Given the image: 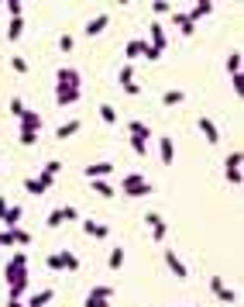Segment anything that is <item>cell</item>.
Wrapping results in <instances>:
<instances>
[{
	"label": "cell",
	"mask_w": 244,
	"mask_h": 307,
	"mask_svg": "<svg viewBox=\"0 0 244 307\" xmlns=\"http://www.w3.org/2000/svg\"><path fill=\"white\" fill-rule=\"evenodd\" d=\"M148 35H151V49H158V52H162V49H165V45H169V35H165V28H162V24H158V21H151V28H148Z\"/></svg>",
	"instance_id": "obj_7"
},
{
	"label": "cell",
	"mask_w": 244,
	"mask_h": 307,
	"mask_svg": "<svg viewBox=\"0 0 244 307\" xmlns=\"http://www.w3.org/2000/svg\"><path fill=\"white\" fill-rule=\"evenodd\" d=\"M55 83H58V86H69V90H79V73H76V69H69V66H58Z\"/></svg>",
	"instance_id": "obj_6"
},
{
	"label": "cell",
	"mask_w": 244,
	"mask_h": 307,
	"mask_svg": "<svg viewBox=\"0 0 244 307\" xmlns=\"http://www.w3.org/2000/svg\"><path fill=\"white\" fill-rule=\"evenodd\" d=\"M158 152H162V162L172 166V159H175V145H172V138H162V142H158Z\"/></svg>",
	"instance_id": "obj_18"
},
{
	"label": "cell",
	"mask_w": 244,
	"mask_h": 307,
	"mask_svg": "<svg viewBox=\"0 0 244 307\" xmlns=\"http://www.w3.org/2000/svg\"><path fill=\"white\" fill-rule=\"evenodd\" d=\"M45 225H48V228H58V225H62V214H58V207L48 214V221H45Z\"/></svg>",
	"instance_id": "obj_43"
},
{
	"label": "cell",
	"mask_w": 244,
	"mask_h": 307,
	"mask_svg": "<svg viewBox=\"0 0 244 307\" xmlns=\"http://www.w3.org/2000/svg\"><path fill=\"white\" fill-rule=\"evenodd\" d=\"M45 262H48V269H62V252H52Z\"/></svg>",
	"instance_id": "obj_41"
},
{
	"label": "cell",
	"mask_w": 244,
	"mask_h": 307,
	"mask_svg": "<svg viewBox=\"0 0 244 307\" xmlns=\"http://www.w3.org/2000/svg\"><path fill=\"white\" fill-rule=\"evenodd\" d=\"M90 293H93V297H103V300H110V297H113V287H93Z\"/></svg>",
	"instance_id": "obj_37"
},
{
	"label": "cell",
	"mask_w": 244,
	"mask_h": 307,
	"mask_svg": "<svg viewBox=\"0 0 244 307\" xmlns=\"http://www.w3.org/2000/svg\"><path fill=\"white\" fill-rule=\"evenodd\" d=\"M241 162H244L241 152H230L227 155V162H224V169H241Z\"/></svg>",
	"instance_id": "obj_32"
},
{
	"label": "cell",
	"mask_w": 244,
	"mask_h": 307,
	"mask_svg": "<svg viewBox=\"0 0 244 307\" xmlns=\"http://www.w3.org/2000/svg\"><path fill=\"white\" fill-rule=\"evenodd\" d=\"M141 56H145V59H148V62H155V59H158V56H162V52H158V49H151V45H148V41H145V38H141Z\"/></svg>",
	"instance_id": "obj_33"
},
{
	"label": "cell",
	"mask_w": 244,
	"mask_h": 307,
	"mask_svg": "<svg viewBox=\"0 0 244 307\" xmlns=\"http://www.w3.org/2000/svg\"><path fill=\"white\" fill-rule=\"evenodd\" d=\"M151 11H155V14H169L172 4H169V0H155V4H151Z\"/></svg>",
	"instance_id": "obj_36"
},
{
	"label": "cell",
	"mask_w": 244,
	"mask_h": 307,
	"mask_svg": "<svg viewBox=\"0 0 244 307\" xmlns=\"http://www.w3.org/2000/svg\"><path fill=\"white\" fill-rule=\"evenodd\" d=\"M224 173H227V180H230L234 187H241V169H224Z\"/></svg>",
	"instance_id": "obj_47"
},
{
	"label": "cell",
	"mask_w": 244,
	"mask_h": 307,
	"mask_svg": "<svg viewBox=\"0 0 244 307\" xmlns=\"http://www.w3.org/2000/svg\"><path fill=\"white\" fill-rule=\"evenodd\" d=\"M4 245H7V249H11V245H14V235H11V231H7V228L0 231V249H4Z\"/></svg>",
	"instance_id": "obj_44"
},
{
	"label": "cell",
	"mask_w": 244,
	"mask_h": 307,
	"mask_svg": "<svg viewBox=\"0 0 244 307\" xmlns=\"http://www.w3.org/2000/svg\"><path fill=\"white\" fill-rule=\"evenodd\" d=\"M7 11H11V18H21L24 4H21V0H7Z\"/></svg>",
	"instance_id": "obj_38"
},
{
	"label": "cell",
	"mask_w": 244,
	"mask_h": 307,
	"mask_svg": "<svg viewBox=\"0 0 244 307\" xmlns=\"http://www.w3.org/2000/svg\"><path fill=\"white\" fill-rule=\"evenodd\" d=\"M58 173H62V162H58V159H52V162H45V169H41V176H52V180H55Z\"/></svg>",
	"instance_id": "obj_29"
},
{
	"label": "cell",
	"mask_w": 244,
	"mask_h": 307,
	"mask_svg": "<svg viewBox=\"0 0 244 307\" xmlns=\"http://www.w3.org/2000/svg\"><path fill=\"white\" fill-rule=\"evenodd\" d=\"M90 187H93L100 197H113V187L107 183V180H90Z\"/></svg>",
	"instance_id": "obj_25"
},
{
	"label": "cell",
	"mask_w": 244,
	"mask_h": 307,
	"mask_svg": "<svg viewBox=\"0 0 244 307\" xmlns=\"http://www.w3.org/2000/svg\"><path fill=\"white\" fill-rule=\"evenodd\" d=\"M165 266L172 269V273H175V276H179V280H186L189 276V269H186V262H182V259H179V255H175V252H165Z\"/></svg>",
	"instance_id": "obj_9"
},
{
	"label": "cell",
	"mask_w": 244,
	"mask_h": 307,
	"mask_svg": "<svg viewBox=\"0 0 244 307\" xmlns=\"http://www.w3.org/2000/svg\"><path fill=\"white\" fill-rule=\"evenodd\" d=\"M4 280H7V287H14V283H28V252H14V255L7 259V266H4Z\"/></svg>",
	"instance_id": "obj_1"
},
{
	"label": "cell",
	"mask_w": 244,
	"mask_h": 307,
	"mask_svg": "<svg viewBox=\"0 0 244 307\" xmlns=\"http://www.w3.org/2000/svg\"><path fill=\"white\" fill-rule=\"evenodd\" d=\"M62 269H69V273H76V269H79V259H76L73 252H62Z\"/></svg>",
	"instance_id": "obj_31"
},
{
	"label": "cell",
	"mask_w": 244,
	"mask_h": 307,
	"mask_svg": "<svg viewBox=\"0 0 244 307\" xmlns=\"http://www.w3.org/2000/svg\"><path fill=\"white\" fill-rule=\"evenodd\" d=\"M11 235H14V245H28V242H31V235L21 228V225H18V228H11Z\"/></svg>",
	"instance_id": "obj_30"
},
{
	"label": "cell",
	"mask_w": 244,
	"mask_h": 307,
	"mask_svg": "<svg viewBox=\"0 0 244 307\" xmlns=\"http://www.w3.org/2000/svg\"><path fill=\"white\" fill-rule=\"evenodd\" d=\"M58 214H62V221H76V217H79L76 207H58Z\"/></svg>",
	"instance_id": "obj_46"
},
{
	"label": "cell",
	"mask_w": 244,
	"mask_h": 307,
	"mask_svg": "<svg viewBox=\"0 0 244 307\" xmlns=\"http://www.w3.org/2000/svg\"><path fill=\"white\" fill-rule=\"evenodd\" d=\"M4 214H7V197H0V221H4Z\"/></svg>",
	"instance_id": "obj_50"
},
{
	"label": "cell",
	"mask_w": 244,
	"mask_h": 307,
	"mask_svg": "<svg viewBox=\"0 0 244 307\" xmlns=\"http://www.w3.org/2000/svg\"><path fill=\"white\" fill-rule=\"evenodd\" d=\"M241 52H230V59H227V73H230V76H234V73H241Z\"/></svg>",
	"instance_id": "obj_27"
},
{
	"label": "cell",
	"mask_w": 244,
	"mask_h": 307,
	"mask_svg": "<svg viewBox=\"0 0 244 307\" xmlns=\"http://www.w3.org/2000/svg\"><path fill=\"white\" fill-rule=\"evenodd\" d=\"M128 135H131V138H145V142H148V138H151V128L145 124V121H131V124H128Z\"/></svg>",
	"instance_id": "obj_15"
},
{
	"label": "cell",
	"mask_w": 244,
	"mask_h": 307,
	"mask_svg": "<svg viewBox=\"0 0 244 307\" xmlns=\"http://www.w3.org/2000/svg\"><path fill=\"white\" fill-rule=\"evenodd\" d=\"M131 149L138 155H145V152H148V142H145V138H131Z\"/></svg>",
	"instance_id": "obj_39"
},
{
	"label": "cell",
	"mask_w": 244,
	"mask_h": 307,
	"mask_svg": "<svg viewBox=\"0 0 244 307\" xmlns=\"http://www.w3.org/2000/svg\"><path fill=\"white\" fill-rule=\"evenodd\" d=\"M21 131H41V114H35V111H24L21 114Z\"/></svg>",
	"instance_id": "obj_11"
},
{
	"label": "cell",
	"mask_w": 244,
	"mask_h": 307,
	"mask_svg": "<svg viewBox=\"0 0 244 307\" xmlns=\"http://www.w3.org/2000/svg\"><path fill=\"white\" fill-rule=\"evenodd\" d=\"M52 297H55V290H38L24 307H45V304H52Z\"/></svg>",
	"instance_id": "obj_17"
},
{
	"label": "cell",
	"mask_w": 244,
	"mask_h": 307,
	"mask_svg": "<svg viewBox=\"0 0 244 307\" xmlns=\"http://www.w3.org/2000/svg\"><path fill=\"white\" fill-rule=\"evenodd\" d=\"M107 24H110V14H96V18L86 24V35H100V31H103Z\"/></svg>",
	"instance_id": "obj_16"
},
{
	"label": "cell",
	"mask_w": 244,
	"mask_h": 307,
	"mask_svg": "<svg viewBox=\"0 0 244 307\" xmlns=\"http://www.w3.org/2000/svg\"><path fill=\"white\" fill-rule=\"evenodd\" d=\"M58 49H62V52H69V49H73V38H69V35H62V38H58Z\"/></svg>",
	"instance_id": "obj_49"
},
{
	"label": "cell",
	"mask_w": 244,
	"mask_h": 307,
	"mask_svg": "<svg viewBox=\"0 0 244 307\" xmlns=\"http://www.w3.org/2000/svg\"><path fill=\"white\" fill-rule=\"evenodd\" d=\"M172 21H175V24H179V35H196V24H193V21L186 18V11H172Z\"/></svg>",
	"instance_id": "obj_10"
},
{
	"label": "cell",
	"mask_w": 244,
	"mask_h": 307,
	"mask_svg": "<svg viewBox=\"0 0 244 307\" xmlns=\"http://www.w3.org/2000/svg\"><path fill=\"white\" fill-rule=\"evenodd\" d=\"M100 121L103 124H117V111H113L110 104H100Z\"/></svg>",
	"instance_id": "obj_24"
},
{
	"label": "cell",
	"mask_w": 244,
	"mask_h": 307,
	"mask_svg": "<svg viewBox=\"0 0 244 307\" xmlns=\"http://www.w3.org/2000/svg\"><path fill=\"white\" fill-rule=\"evenodd\" d=\"M182 100H186L182 90H165V94H162V104H165V107H175V104H182Z\"/></svg>",
	"instance_id": "obj_21"
},
{
	"label": "cell",
	"mask_w": 244,
	"mask_h": 307,
	"mask_svg": "<svg viewBox=\"0 0 244 307\" xmlns=\"http://www.w3.org/2000/svg\"><path fill=\"white\" fill-rule=\"evenodd\" d=\"M24 35V18H11V24H7V38L14 41V38H21Z\"/></svg>",
	"instance_id": "obj_20"
},
{
	"label": "cell",
	"mask_w": 244,
	"mask_h": 307,
	"mask_svg": "<svg viewBox=\"0 0 244 307\" xmlns=\"http://www.w3.org/2000/svg\"><path fill=\"white\" fill-rule=\"evenodd\" d=\"M35 142H38L35 131H21V145H35Z\"/></svg>",
	"instance_id": "obj_48"
},
{
	"label": "cell",
	"mask_w": 244,
	"mask_h": 307,
	"mask_svg": "<svg viewBox=\"0 0 244 307\" xmlns=\"http://www.w3.org/2000/svg\"><path fill=\"white\" fill-rule=\"evenodd\" d=\"M18 221H21V207H7V214H4V225H7V231L18 228Z\"/></svg>",
	"instance_id": "obj_23"
},
{
	"label": "cell",
	"mask_w": 244,
	"mask_h": 307,
	"mask_svg": "<svg viewBox=\"0 0 244 307\" xmlns=\"http://www.w3.org/2000/svg\"><path fill=\"white\" fill-rule=\"evenodd\" d=\"M7 307H24V304H21V300H7Z\"/></svg>",
	"instance_id": "obj_51"
},
{
	"label": "cell",
	"mask_w": 244,
	"mask_h": 307,
	"mask_svg": "<svg viewBox=\"0 0 244 307\" xmlns=\"http://www.w3.org/2000/svg\"><path fill=\"white\" fill-rule=\"evenodd\" d=\"M117 76H120V86L134 83V66H131V62H128V66H120V73H117Z\"/></svg>",
	"instance_id": "obj_28"
},
{
	"label": "cell",
	"mask_w": 244,
	"mask_h": 307,
	"mask_svg": "<svg viewBox=\"0 0 244 307\" xmlns=\"http://www.w3.org/2000/svg\"><path fill=\"white\" fill-rule=\"evenodd\" d=\"M210 11H213V0H200V4H196V7H193V11L186 14V18L193 21V24H200V18H207Z\"/></svg>",
	"instance_id": "obj_13"
},
{
	"label": "cell",
	"mask_w": 244,
	"mask_h": 307,
	"mask_svg": "<svg viewBox=\"0 0 244 307\" xmlns=\"http://www.w3.org/2000/svg\"><path fill=\"white\" fill-rule=\"evenodd\" d=\"M11 66H14V73H28V59L24 56H14L11 59Z\"/></svg>",
	"instance_id": "obj_35"
},
{
	"label": "cell",
	"mask_w": 244,
	"mask_h": 307,
	"mask_svg": "<svg viewBox=\"0 0 244 307\" xmlns=\"http://www.w3.org/2000/svg\"><path fill=\"white\" fill-rule=\"evenodd\" d=\"M113 169H117L113 162H90V166H86L83 173H86V180H107Z\"/></svg>",
	"instance_id": "obj_5"
},
{
	"label": "cell",
	"mask_w": 244,
	"mask_h": 307,
	"mask_svg": "<svg viewBox=\"0 0 244 307\" xmlns=\"http://www.w3.org/2000/svg\"><path fill=\"white\" fill-rule=\"evenodd\" d=\"M107 262H110V269H120V266H124V249L117 245V249H113L110 255H107Z\"/></svg>",
	"instance_id": "obj_26"
},
{
	"label": "cell",
	"mask_w": 244,
	"mask_h": 307,
	"mask_svg": "<svg viewBox=\"0 0 244 307\" xmlns=\"http://www.w3.org/2000/svg\"><path fill=\"white\" fill-rule=\"evenodd\" d=\"M83 307H110V300H103V297H93V293H86Z\"/></svg>",
	"instance_id": "obj_34"
},
{
	"label": "cell",
	"mask_w": 244,
	"mask_h": 307,
	"mask_svg": "<svg viewBox=\"0 0 244 307\" xmlns=\"http://www.w3.org/2000/svg\"><path fill=\"white\" fill-rule=\"evenodd\" d=\"M145 225H148L151 228V238H155V242H165V235H169V225H165V217H162V214H145Z\"/></svg>",
	"instance_id": "obj_3"
},
{
	"label": "cell",
	"mask_w": 244,
	"mask_h": 307,
	"mask_svg": "<svg viewBox=\"0 0 244 307\" xmlns=\"http://www.w3.org/2000/svg\"><path fill=\"white\" fill-rule=\"evenodd\" d=\"M120 190H124V197H148L151 183L141 173H128L124 180H120Z\"/></svg>",
	"instance_id": "obj_2"
},
{
	"label": "cell",
	"mask_w": 244,
	"mask_h": 307,
	"mask_svg": "<svg viewBox=\"0 0 244 307\" xmlns=\"http://www.w3.org/2000/svg\"><path fill=\"white\" fill-rule=\"evenodd\" d=\"M83 231H86V235H93V238H107V235H110V228H107V225H100V221H83Z\"/></svg>",
	"instance_id": "obj_14"
},
{
	"label": "cell",
	"mask_w": 244,
	"mask_h": 307,
	"mask_svg": "<svg viewBox=\"0 0 244 307\" xmlns=\"http://www.w3.org/2000/svg\"><path fill=\"white\" fill-rule=\"evenodd\" d=\"M76 131H79V121H66V124H58L55 138H58V142H66V138H73Z\"/></svg>",
	"instance_id": "obj_19"
},
{
	"label": "cell",
	"mask_w": 244,
	"mask_h": 307,
	"mask_svg": "<svg viewBox=\"0 0 244 307\" xmlns=\"http://www.w3.org/2000/svg\"><path fill=\"white\" fill-rule=\"evenodd\" d=\"M200 135L207 138L210 145H213V142H220V131H217V124H213L210 117H203V114H200Z\"/></svg>",
	"instance_id": "obj_12"
},
{
	"label": "cell",
	"mask_w": 244,
	"mask_h": 307,
	"mask_svg": "<svg viewBox=\"0 0 244 307\" xmlns=\"http://www.w3.org/2000/svg\"><path fill=\"white\" fill-rule=\"evenodd\" d=\"M230 86H234V94H244V76H241V73L230 76Z\"/></svg>",
	"instance_id": "obj_40"
},
{
	"label": "cell",
	"mask_w": 244,
	"mask_h": 307,
	"mask_svg": "<svg viewBox=\"0 0 244 307\" xmlns=\"http://www.w3.org/2000/svg\"><path fill=\"white\" fill-rule=\"evenodd\" d=\"M138 56H141V38L128 45V59H138Z\"/></svg>",
	"instance_id": "obj_45"
},
{
	"label": "cell",
	"mask_w": 244,
	"mask_h": 307,
	"mask_svg": "<svg viewBox=\"0 0 244 307\" xmlns=\"http://www.w3.org/2000/svg\"><path fill=\"white\" fill-rule=\"evenodd\" d=\"M7 107H11V114H24V104H21V100H18V97H11V104H7Z\"/></svg>",
	"instance_id": "obj_42"
},
{
	"label": "cell",
	"mask_w": 244,
	"mask_h": 307,
	"mask_svg": "<svg viewBox=\"0 0 244 307\" xmlns=\"http://www.w3.org/2000/svg\"><path fill=\"white\" fill-rule=\"evenodd\" d=\"M24 190L31 193V197H41V193H45V183H41L38 176H31V180H24Z\"/></svg>",
	"instance_id": "obj_22"
},
{
	"label": "cell",
	"mask_w": 244,
	"mask_h": 307,
	"mask_svg": "<svg viewBox=\"0 0 244 307\" xmlns=\"http://www.w3.org/2000/svg\"><path fill=\"white\" fill-rule=\"evenodd\" d=\"M83 97V90H69V86H55V104L58 107H73L76 100Z\"/></svg>",
	"instance_id": "obj_8"
},
{
	"label": "cell",
	"mask_w": 244,
	"mask_h": 307,
	"mask_svg": "<svg viewBox=\"0 0 244 307\" xmlns=\"http://www.w3.org/2000/svg\"><path fill=\"white\" fill-rule=\"evenodd\" d=\"M210 290H213V293H217V300H224V304H234V300H237V293H234L230 287H224V280H220V276H210Z\"/></svg>",
	"instance_id": "obj_4"
}]
</instances>
